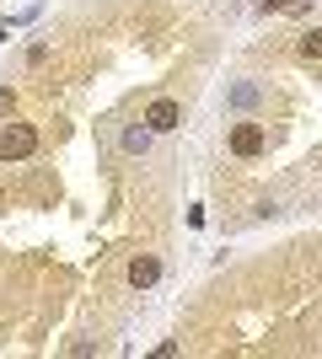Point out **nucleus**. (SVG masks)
Returning a JSON list of instances; mask_svg holds the SVG:
<instances>
[{
	"label": "nucleus",
	"mask_w": 322,
	"mask_h": 359,
	"mask_svg": "<svg viewBox=\"0 0 322 359\" xmlns=\"http://www.w3.org/2000/svg\"><path fill=\"white\" fill-rule=\"evenodd\" d=\"M156 279H161V257H156V252H140L135 263H129V285H135V290H151Z\"/></svg>",
	"instance_id": "4"
},
{
	"label": "nucleus",
	"mask_w": 322,
	"mask_h": 359,
	"mask_svg": "<svg viewBox=\"0 0 322 359\" xmlns=\"http://www.w3.org/2000/svg\"><path fill=\"white\" fill-rule=\"evenodd\" d=\"M145 129H151V135H172V129H177V123H183V107L172 102V97H156L151 107H145Z\"/></svg>",
	"instance_id": "2"
},
{
	"label": "nucleus",
	"mask_w": 322,
	"mask_h": 359,
	"mask_svg": "<svg viewBox=\"0 0 322 359\" xmlns=\"http://www.w3.org/2000/svg\"><path fill=\"white\" fill-rule=\"evenodd\" d=\"M11 113V86H0V118Z\"/></svg>",
	"instance_id": "8"
},
{
	"label": "nucleus",
	"mask_w": 322,
	"mask_h": 359,
	"mask_svg": "<svg viewBox=\"0 0 322 359\" xmlns=\"http://www.w3.org/2000/svg\"><path fill=\"white\" fill-rule=\"evenodd\" d=\"M145 145H151V129H145V123L123 129V150H145Z\"/></svg>",
	"instance_id": "5"
},
{
	"label": "nucleus",
	"mask_w": 322,
	"mask_h": 359,
	"mask_svg": "<svg viewBox=\"0 0 322 359\" xmlns=\"http://www.w3.org/2000/svg\"><path fill=\"white\" fill-rule=\"evenodd\" d=\"M38 150V129L32 123H6L0 129V161H27Z\"/></svg>",
	"instance_id": "1"
},
{
	"label": "nucleus",
	"mask_w": 322,
	"mask_h": 359,
	"mask_svg": "<svg viewBox=\"0 0 322 359\" xmlns=\"http://www.w3.org/2000/svg\"><path fill=\"white\" fill-rule=\"evenodd\" d=\"M263 145H269V135H263V123H236L231 129V156H263Z\"/></svg>",
	"instance_id": "3"
},
{
	"label": "nucleus",
	"mask_w": 322,
	"mask_h": 359,
	"mask_svg": "<svg viewBox=\"0 0 322 359\" xmlns=\"http://www.w3.org/2000/svg\"><path fill=\"white\" fill-rule=\"evenodd\" d=\"M253 6H263V11H307L301 0H253Z\"/></svg>",
	"instance_id": "7"
},
{
	"label": "nucleus",
	"mask_w": 322,
	"mask_h": 359,
	"mask_svg": "<svg viewBox=\"0 0 322 359\" xmlns=\"http://www.w3.org/2000/svg\"><path fill=\"white\" fill-rule=\"evenodd\" d=\"M0 38H6V32H0Z\"/></svg>",
	"instance_id": "9"
},
{
	"label": "nucleus",
	"mask_w": 322,
	"mask_h": 359,
	"mask_svg": "<svg viewBox=\"0 0 322 359\" xmlns=\"http://www.w3.org/2000/svg\"><path fill=\"white\" fill-rule=\"evenodd\" d=\"M301 60H322V27H311L307 38H301Z\"/></svg>",
	"instance_id": "6"
}]
</instances>
